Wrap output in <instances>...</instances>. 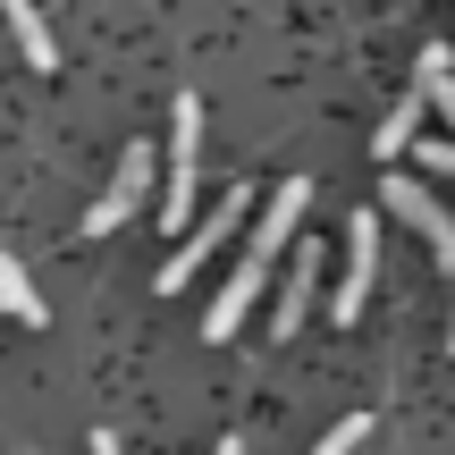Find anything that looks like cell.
I'll return each mask as SVG.
<instances>
[{
	"label": "cell",
	"mask_w": 455,
	"mask_h": 455,
	"mask_svg": "<svg viewBox=\"0 0 455 455\" xmlns=\"http://www.w3.org/2000/svg\"><path fill=\"white\" fill-rule=\"evenodd\" d=\"M447 355H455V312H447Z\"/></svg>",
	"instance_id": "e0dca14e"
},
{
	"label": "cell",
	"mask_w": 455,
	"mask_h": 455,
	"mask_svg": "<svg viewBox=\"0 0 455 455\" xmlns=\"http://www.w3.org/2000/svg\"><path fill=\"white\" fill-rule=\"evenodd\" d=\"M413 118H422V93H413V101H396V110H388V127H379V144H371L379 161H396V152L413 144Z\"/></svg>",
	"instance_id": "7c38bea8"
},
{
	"label": "cell",
	"mask_w": 455,
	"mask_h": 455,
	"mask_svg": "<svg viewBox=\"0 0 455 455\" xmlns=\"http://www.w3.org/2000/svg\"><path fill=\"white\" fill-rule=\"evenodd\" d=\"M0 304H9V312H17V321H43V295H34V287H26V270H17V261H9V253H0Z\"/></svg>",
	"instance_id": "8fae6325"
},
{
	"label": "cell",
	"mask_w": 455,
	"mask_h": 455,
	"mask_svg": "<svg viewBox=\"0 0 455 455\" xmlns=\"http://www.w3.org/2000/svg\"><path fill=\"white\" fill-rule=\"evenodd\" d=\"M261 278H270V261H236V270H228V287H220V304L203 312V338L212 346H228L244 329V312H253V295H261Z\"/></svg>",
	"instance_id": "8992f818"
},
{
	"label": "cell",
	"mask_w": 455,
	"mask_h": 455,
	"mask_svg": "<svg viewBox=\"0 0 455 455\" xmlns=\"http://www.w3.org/2000/svg\"><path fill=\"white\" fill-rule=\"evenodd\" d=\"M312 278H321V261L304 253V261H295V278H287V287H278V304H270V346L304 329V312H312Z\"/></svg>",
	"instance_id": "ba28073f"
},
{
	"label": "cell",
	"mask_w": 455,
	"mask_h": 455,
	"mask_svg": "<svg viewBox=\"0 0 455 455\" xmlns=\"http://www.w3.org/2000/svg\"><path fill=\"white\" fill-rule=\"evenodd\" d=\"M195 152H203V101L195 93H178V110H169V228H178V220H195Z\"/></svg>",
	"instance_id": "7a4b0ae2"
},
{
	"label": "cell",
	"mask_w": 455,
	"mask_h": 455,
	"mask_svg": "<svg viewBox=\"0 0 455 455\" xmlns=\"http://www.w3.org/2000/svg\"><path fill=\"white\" fill-rule=\"evenodd\" d=\"M363 430H371V413H346V422L329 430V439L312 447V455H355V447H363Z\"/></svg>",
	"instance_id": "4fadbf2b"
},
{
	"label": "cell",
	"mask_w": 455,
	"mask_h": 455,
	"mask_svg": "<svg viewBox=\"0 0 455 455\" xmlns=\"http://www.w3.org/2000/svg\"><path fill=\"white\" fill-rule=\"evenodd\" d=\"M244 212H253V195H244V186H228V195L212 203V220H203V228H195V236H186V244H178V253H169V261H161V278H152V287H161V295H178V287H186V278H195V270H203V261H212V253H220V244H228V236H236V220H244Z\"/></svg>",
	"instance_id": "6da1fadb"
},
{
	"label": "cell",
	"mask_w": 455,
	"mask_h": 455,
	"mask_svg": "<svg viewBox=\"0 0 455 455\" xmlns=\"http://www.w3.org/2000/svg\"><path fill=\"white\" fill-rule=\"evenodd\" d=\"M0 9H9V34H17V51H26V68H51V60H60V43H51V26H43L34 0H0Z\"/></svg>",
	"instance_id": "9c48e42d"
},
{
	"label": "cell",
	"mask_w": 455,
	"mask_h": 455,
	"mask_svg": "<svg viewBox=\"0 0 455 455\" xmlns=\"http://www.w3.org/2000/svg\"><path fill=\"white\" fill-rule=\"evenodd\" d=\"M93 455H118V439H110V430H101V439H93Z\"/></svg>",
	"instance_id": "9a60e30c"
},
{
	"label": "cell",
	"mask_w": 455,
	"mask_h": 455,
	"mask_svg": "<svg viewBox=\"0 0 455 455\" xmlns=\"http://www.w3.org/2000/svg\"><path fill=\"white\" fill-rule=\"evenodd\" d=\"M413 161L439 169V178H455V144H413Z\"/></svg>",
	"instance_id": "5bb4252c"
},
{
	"label": "cell",
	"mask_w": 455,
	"mask_h": 455,
	"mask_svg": "<svg viewBox=\"0 0 455 455\" xmlns=\"http://www.w3.org/2000/svg\"><path fill=\"white\" fill-rule=\"evenodd\" d=\"M144 186H152V144H127V161H118L110 195L84 212V236H110V228H127V220H135V203H144Z\"/></svg>",
	"instance_id": "5b68a950"
},
{
	"label": "cell",
	"mask_w": 455,
	"mask_h": 455,
	"mask_svg": "<svg viewBox=\"0 0 455 455\" xmlns=\"http://www.w3.org/2000/svg\"><path fill=\"white\" fill-rule=\"evenodd\" d=\"M212 455H244V439H220V447H212Z\"/></svg>",
	"instance_id": "2e32d148"
},
{
	"label": "cell",
	"mask_w": 455,
	"mask_h": 455,
	"mask_svg": "<svg viewBox=\"0 0 455 455\" xmlns=\"http://www.w3.org/2000/svg\"><path fill=\"white\" fill-rule=\"evenodd\" d=\"M422 101H439L447 127H455V60H447V43H430V51H422Z\"/></svg>",
	"instance_id": "30bf717a"
},
{
	"label": "cell",
	"mask_w": 455,
	"mask_h": 455,
	"mask_svg": "<svg viewBox=\"0 0 455 455\" xmlns=\"http://www.w3.org/2000/svg\"><path fill=\"white\" fill-rule=\"evenodd\" d=\"M304 203H312V178H287V186H278V203H270V212L253 220V244H244V261H270L278 244L295 236V220H304Z\"/></svg>",
	"instance_id": "52a82bcc"
},
{
	"label": "cell",
	"mask_w": 455,
	"mask_h": 455,
	"mask_svg": "<svg viewBox=\"0 0 455 455\" xmlns=\"http://www.w3.org/2000/svg\"><path fill=\"white\" fill-rule=\"evenodd\" d=\"M371 278H379V220L355 212V220H346V287H338V321H363V304H371Z\"/></svg>",
	"instance_id": "277c9868"
},
{
	"label": "cell",
	"mask_w": 455,
	"mask_h": 455,
	"mask_svg": "<svg viewBox=\"0 0 455 455\" xmlns=\"http://www.w3.org/2000/svg\"><path fill=\"white\" fill-rule=\"evenodd\" d=\"M388 212L413 228V236L430 244V261L439 270H455V220H447V203L430 195V186H413V178H388Z\"/></svg>",
	"instance_id": "3957f363"
}]
</instances>
